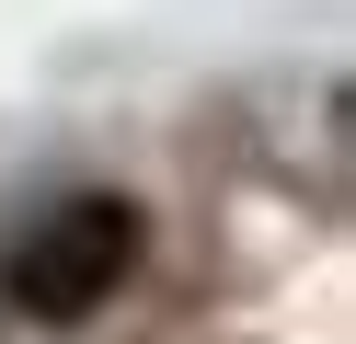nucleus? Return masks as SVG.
I'll use <instances>...</instances> for the list:
<instances>
[{
    "label": "nucleus",
    "mask_w": 356,
    "mask_h": 344,
    "mask_svg": "<svg viewBox=\"0 0 356 344\" xmlns=\"http://www.w3.org/2000/svg\"><path fill=\"white\" fill-rule=\"evenodd\" d=\"M127 264H138V206L127 195H58L47 218L12 241L0 298L24 321H92L104 298L127 287Z\"/></svg>",
    "instance_id": "f257e3e1"
}]
</instances>
